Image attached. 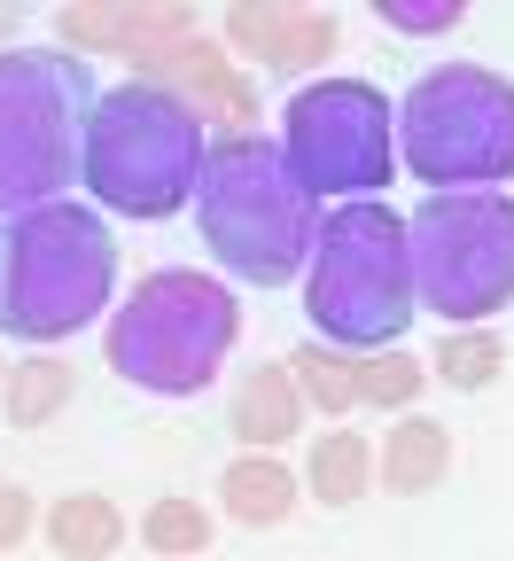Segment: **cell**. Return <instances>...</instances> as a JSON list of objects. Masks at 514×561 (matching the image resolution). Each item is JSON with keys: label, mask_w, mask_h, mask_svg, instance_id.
Returning <instances> with one entry per match:
<instances>
[{"label": "cell", "mask_w": 514, "mask_h": 561, "mask_svg": "<svg viewBox=\"0 0 514 561\" xmlns=\"http://www.w3.org/2000/svg\"><path fill=\"white\" fill-rule=\"evenodd\" d=\"M195 227H203V250L235 280L288 289L312 257L320 203L297 187V172L273 140L250 133V140H210L203 180H195Z\"/></svg>", "instance_id": "6da1fadb"}, {"label": "cell", "mask_w": 514, "mask_h": 561, "mask_svg": "<svg viewBox=\"0 0 514 561\" xmlns=\"http://www.w3.org/2000/svg\"><path fill=\"white\" fill-rule=\"evenodd\" d=\"M117 234L87 203H47L0 219V335L62 343L110 312Z\"/></svg>", "instance_id": "7a4b0ae2"}, {"label": "cell", "mask_w": 514, "mask_h": 561, "mask_svg": "<svg viewBox=\"0 0 514 561\" xmlns=\"http://www.w3.org/2000/svg\"><path fill=\"white\" fill-rule=\"evenodd\" d=\"M305 312H312V335L335 351H390L413 328V312H421L413 242L390 203L358 195L320 219L312 257H305Z\"/></svg>", "instance_id": "3957f363"}, {"label": "cell", "mask_w": 514, "mask_h": 561, "mask_svg": "<svg viewBox=\"0 0 514 561\" xmlns=\"http://www.w3.org/2000/svg\"><path fill=\"white\" fill-rule=\"evenodd\" d=\"M94 102V70L70 47H0V219L70 203Z\"/></svg>", "instance_id": "277c9868"}, {"label": "cell", "mask_w": 514, "mask_h": 561, "mask_svg": "<svg viewBox=\"0 0 514 561\" xmlns=\"http://www.w3.org/2000/svg\"><path fill=\"white\" fill-rule=\"evenodd\" d=\"M203 157V117L157 79L110 87L87 117V187L102 210H125V219H172L180 203H195Z\"/></svg>", "instance_id": "5b68a950"}, {"label": "cell", "mask_w": 514, "mask_h": 561, "mask_svg": "<svg viewBox=\"0 0 514 561\" xmlns=\"http://www.w3.org/2000/svg\"><path fill=\"white\" fill-rule=\"evenodd\" d=\"M235 335H242V305L227 280L164 265L140 273L133 297L110 312V367L149 398H195L227 367Z\"/></svg>", "instance_id": "8992f818"}, {"label": "cell", "mask_w": 514, "mask_h": 561, "mask_svg": "<svg viewBox=\"0 0 514 561\" xmlns=\"http://www.w3.org/2000/svg\"><path fill=\"white\" fill-rule=\"evenodd\" d=\"M398 149L436 195L514 180V79L483 62L421 70L398 102Z\"/></svg>", "instance_id": "52a82bcc"}, {"label": "cell", "mask_w": 514, "mask_h": 561, "mask_svg": "<svg viewBox=\"0 0 514 561\" xmlns=\"http://www.w3.org/2000/svg\"><path fill=\"white\" fill-rule=\"evenodd\" d=\"M413 297L421 312L483 328L491 312L514 305V195L506 187H453V195H421L413 219Z\"/></svg>", "instance_id": "ba28073f"}, {"label": "cell", "mask_w": 514, "mask_h": 561, "mask_svg": "<svg viewBox=\"0 0 514 561\" xmlns=\"http://www.w3.org/2000/svg\"><path fill=\"white\" fill-rule=\"evenodd\" d=\"M281 157L297 172V187L320 203V195H375L390 187V164H398V110L382 102V87L366 79H320V87H297L281 110Z\"/></svg>", "instance_id": "9c48e42d"}, {"label": "cell", "mask_w": 514, "mask_h": 561, "mask_svg": "<svg viewBox=\"0 0 514 561\" xmlns=\"http://www.w3.org/2000/svg\"><path fill=\"white\" fill-rule=\"evenodd\" d=\"M133 79H157V87H172L203 125H218L227 140H250V125H258V87H250V70L218 47V39H172V47H157V55H140L133 62Z\"/></svg>", "instance_id": "30bf717a"}, {"label": "cell", "mask_w": 514, "mask_h": 561, "mask_svg": "<svg viewBox=\"0 0 514 561\" xmlns=\"http://www.w3.org/2000/svg\"><path fill=\"white\" fill-rule=\"evenodd\" d=\"M62 47H87V55H157L172 39H195V9L187 0H70L55 16Z\"/></svg>", "instance_id": "8fae6325"}, {"label": "cell", "mask_w": 514, "mask_h": 561, "mask_svg": "<svg viewBox=\"0 0 514 561\" xmlns=\"http://www.w3.org/2000/svg\"><path fill=\"white\" fill-rule=\"evenodd\" d=\"M335 39H343V24L328 9H288V0H235L227 9V55L288 70V79L312 70V62H328Z\"/></svg>", "instance_id": "7c38bea8"}, {"label": "cell", "mask_w": 514, "mask_h": 561, "mask_svg": "<svg viewBox=\"0 0 514 561\" xmlns=\"http://www.w3.org/2000/svg\"><path fill=\"white\" fill-rule=\"evenodd\" d=\"M375 476H382L390 500H421V491H436V483L453 476V437H445V421L406 413L398 430L382 437V453H375Z\"/></svg>", "instance_id": "4fadbf2b"}, {"label": "cell", "mask_w": 514, "mask_h": 561, "mask_svg": "<svg viewBox=\"0 0 514 561\" xmlns=\"http://www.w3.org/2000/svg\"><path fill=\"white\" fill-rule=\"evenodd\" d=\"M297 421H305V398H297V375H288V359L242 375V390H235V437H242L250 453L288 445V437H297Z\"/></svg>", "instance_id": "5bb4252c"}, {"label": "cell", "mask_w": 514, "mask_h": 561, "mask_svg": "<svg viewBox=\"0 0 514 561\" xmlns=\"http://www.w3.org/2000/svg\"><path fill=\"white\" fill-rule=\"evenodd\" d=\"M218 500H227V515L242 530H273L297 515V476H288L273 453H242L227 460V476H218Z\"/></svg>", "instance_id": "9a60e30c"}, {"label": "cell", "mask_w": 514, "mask_h": 561, "mask_svg": "<svg viewBox=\"0 0 514 561\" xmlns=\"http://www.w3.org/2000/svg\"><path fill=\"white\" fill-rule=\"evenodd\" d=\"M39 530H47V546L62 561H110L125 546V515H117V500H102V491H70V500H55Z\"/></svg>", "instance_id": "2e32d148"}, {"label": "cell", "mask_w": 514, "mask_h": 561, "mask_svg": "<svg viewBox=\"0 0 514 561\" xmlns=\"http://www.w3.org/2000/svg\"><path fill=\"white\" fill-rule=\"evenodd\" d=\"M366 483H375V445H366L358 430H328L312 437V460H305V491L320 507H358Z\"/></svg>", "instance_id": "e0dca14e"}, {"label": "cell", "mask_w": 514, "mask_h": 561, "mask_svg": "<svg viewBox=\"0 0 514 561\" xmlns=\"http://www.w3.org/2000/svg\"><path fill=\"white\" fill-rule=\"evenodd\" d=\"M288 375H297V398L320 405L328 421H343V413L358 405V359H351V351H335V343H320V335L288 351Z\"/></svg>", "instance_id": "ac0fdd59"}, {"label": "cell", "mask_w": 514, "mask_h": 561, "mask_svg": "<svg viewBox=\"0 0 514 561\" xmlns=\"http://www.w3.org/2000/svg\"><path fill=\"white\" fill-rule=\"evenodd\" d=\"M70 390H79V375H70L62 359H16V367H9V382H0L9 430H47V421L70 405Z\"/></svg>", "instance_id": "d6986e66"}, {"label": "cell", "mask_w": 514, "mask_h": 561, "mask_svg": "<svg viewBox=\"0 0 514 561\" xmlns=\"http://www.w3.org/2000/svg\"><path fill=\"white\" fill-rule=\"evenodd\" d=\"M506 375V343L491 335V328H460V335H445V343H436V375L429 382H445V390H491Z\"/></svg>", "instance_id": "ffe728a7"}, {"label": "cell", "mask_w": 514, "mask_h": 561, "mask_svg": "<svg viewBox=\"0 0 514 561\" xmlns=\"http://www.w3.org/2000/svg\"><path fill=\"white\" fill-rule=\"evenodd\" d=\"M140 546L164 553V561H203V546H210V507H203V500H157L149 515H140Z\"/></svg>", "instance_id": "44dd1931"}, {"label": "cell", "mask_w": 514, "mask_h": 561, "mask_svg": "<svg viewBox=\"0 0 514 561\" xmlns=\"http://www.w3.org/2000/svg\"><path fill=\"white\" fill-rule=\"evenodd\" d=\"M429 390V367L413 359V351H366L358 359V405H413Z\"/></svg>", "instance_id": "7402d4cb"}, {"label": "cell", "mask_w": 514, "mask_h": 561, "mask_svg": "<svg viewBox=\"0 0 514 561\" xmlns=\"http://www.w3.org/2000/svg\"><path fill=\"white\" fill-rule=\"evenodd\" d=\"M382 24L390 32H453L460 0H382Z\"/></svg>", "instance_id": "603a6c76"}, {"label": "cell", "mask_w": 514, "mask_h": 561, "mask_svg": "<svg viewBox=\"0 0 514 561\" xmlns=\"http://www.w3.org/2000/svg\"><path fill=\"white\" fill-rule=\"evenodd\" d=\"M32 523H39V515H32V491L0 476V553H16V546L32 538Z\"/></svg>", "instance_id": "cb8c5ba5"}, {"label": "cell", "mask_w": 514, "mask_h": 561, "mask_svg": "<svg viewBox=\"0 0 514 561\" xmlns=\"http://www.w3.org/2000/svg\"><path fill=\"white\" fill-rule=\"evenodd\" d=\"M9 32H16V0H0V47H9Z\"/></svg>", "instance_id": "d4e9b609"}, {"label": "cell", "mask_w": 514, "mask_h": 561, "mask_svg": "<svg viewBox=\"0 0 514 561\" xmlns=\"http://www.w3.org/2000/svg\"><path fill=\"white\" fill-rule=\"evenodd\" d=\"M0 382H9V359H0Z\"/></svg>", "instance_id": "484cf974"}]
</instances>
